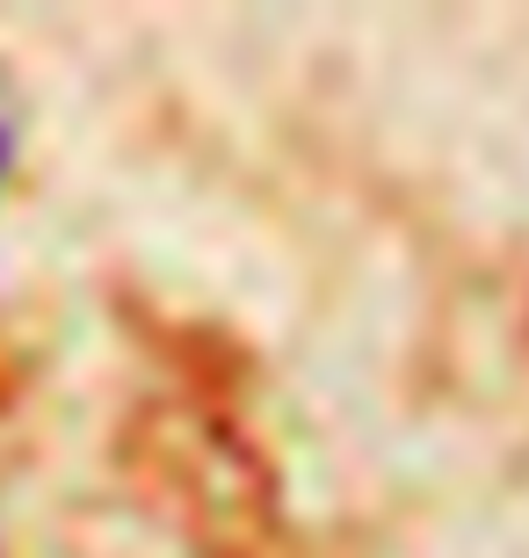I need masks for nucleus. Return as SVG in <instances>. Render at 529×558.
Instances as JSON below:
<instances>
[{
  "label": "nucleus",
  "mask_w": 529,
  "mask_h": 558,
  "mask_svg": "<svg viewBox=\"0 0 529 558\" xmlns=\"http://www.w3.org/2000/svg\"><path fill=\"white\" fill-rule=\"evenodd\" d=\"M8 160H15V138H8V124H0V182H8Z\"/></svg>",
  "instance_id": "obj_1"
}]
</instances>
